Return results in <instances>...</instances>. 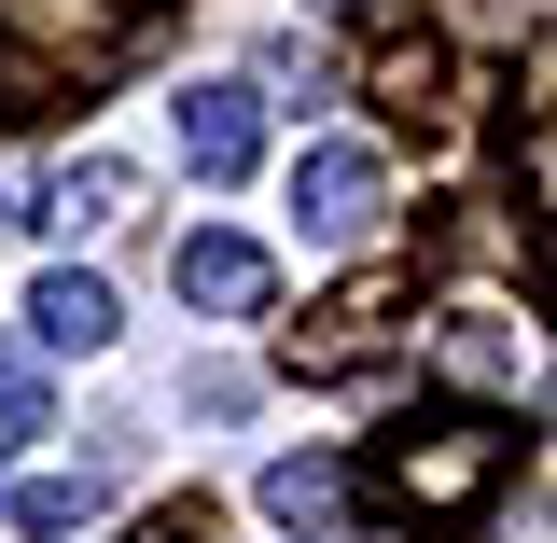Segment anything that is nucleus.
Segmentation results:
<instances>
[{"instance_id":"obj_6","label":"nucleus","mask_w":557,"mask_h":543,"mask_svg":"<svg viewBox=\"0 0 557 543\" xmlns=\"http://www.w3.org/2000/svg\"><path fill=\"white\" fill-rule=\"evenodd\" d=\"M168 279H182V307H209V321H251V307L278 293V266L251 251V237H182V266H168Z\"/></svg>"},{"instance_id":"obj_5","label":"nucleus","mask_w":557,"mask_h":543,"mask_svg":"<svg viewBox=\"0 0 557 543\" xmlns=\"http://www.w3.org/2000/svg\"><path fill=\"white\" fill-rule=\"evenodd\" d=\"M391 307H405V266H362V279L335 293V307H321V321H293V362H307V377H335V362H362Z\"/></svg>"},{"instance_id":"obj_11","label":"nucleus","mask_w":557,"mask_h":543,"mask_svg":"<svg viewBox=\"0 0 557 543\" xmlns=\"http://www.w3.org/2000/svg\"><path fill=\"white\" fill-rule=\"evenodd\" d=\"M126 196H139V182H126V153H70V168H57V223H112Z\"/></svg>"},{"instance_id":"obj_2","label":"nucleus","mask_w":557,"mask_h":543,"mask_svg":"<svg viewBox=\"0 0 557 543\" xmlns=\"http://www.w3.org/2000/svg\"><path fill=\"white\" fill-rule=\"evenodd\" d=\"M126 42H139V0H0V57L28 84V112L70 98V84H98Z\"/></svg>"},{"instance_id":"obj_12","label":"nucleus","mask_w":557,"mask_h":543,"mask_svg":"<svg viewBox=\"0 0 557 543\" xmlns=\"http://www.w3.org/2000/svg\"><path fill=\"white\" fill-rule=\"evenodd\" d=\"M84 516H98V474H28V488H14V530H28V543L84 530Z\"/></svg>"},{"instance_id":"obj_7","label":"nucleus","mask_w":557,"mask_h":543,"mask_svg":"<svg viewBox=\"0 0 557 543\" xmlns=\"http://www.w3.org/2000/svg\"><path fill=\"white\" fill-rule=\"evenodd\" d=\"M362 84H376V112H405V126H446V112H460V98H446V42H418V28H391Z\"/></svg>"},{"instance_id":"obj_10","label":"nucleus","mask_w":557,"mask_h":543,"mask_svg":"<svg viewBox=\"0 0 557 543\" xmlns=\"http://www.w3.org/2000/svg\"><path fill=\"white\" fill-rule=\"evenodd\" d=\"M432 348H446V377H474V391H502V377H516V335H502L487 307H446V321H432Z\"/></svg>"},{"instance_id":"obj_3","label":"nucleus","mask_w":557,"mask_h":543,"mask_svg":"<svg viewBox=\"0 0 557 543\" xmlns=\"http://www.w3.org/2000/svg\"><path fill=\"white\" fill-rule=\"evenodd\" d=\"M293 209H307V237H376V209H391V168H376V139H307V168H293Z\"/></svg>"},{"instance_id":"obj_13","label":"nucleus","mask_w":557,"mask_h":543,"mask_svg":"<svg viewBox=\"0 0 557 543\" xmlns=\"http://www.w3.org/2000/svg\"><path fill=\"white\" fill-rule=\"evenodd\" d=\"M28 432H42V377H28V362H0V474L28 460Z\"/></svg>"},{"instance_id":"obj_4","label":"nucleus","mask_w":557,"mask_h":543,"mask_svg":"<svg viewBox=\"0 0 557 543\" xmlns=\"http://www.w3.org/2000/svg\"><path fill=\"white\" fill-rule=\"evenodd\" d=\"M182 153H196V182H251L265 98H251V84H196V98H182Z\"/></svg>"},{"instance_id":"obj_8","label":"nucleus","mask_w":557,"mask_h":543,"mask_svg":"<svg viewBox=\"0 0 557 543\" xmlns=\"http://www.w3.org/2000/svg\"><path fill=\"white\" fill-rule=\"evenodd\" d=\"M28 335L42 348H112V293H98L84 266H57L42 293H28Z\"/></svg>"},{"instance_id":"obj_1","label":"nucleus","mask_w":557,"mask_h":543,"mask_svg":"<svg viewBox=\"0 0 557 543\" xmlns=\"http://www.w3.org/2000/svg\"><path fill=\"white\" fill-rule=\"evenodd\" d=\"M502 474H516V432L502 418H405L376 446V502L391 516H474Z\"/></svg>"},{"instance_id":"obj_9","label":"nucleus","mask_w":557,"mask_h":543,"mask_svg":"<svg viewBox=\"0 0 557 543\" xmlns=\"http://www.w3.org/2000/svg\"><path fill=\"white\" fill-rule=\"evenodd\" d=\"M265 516H278V530H335V516H348V474H335V460H278V474H265Z\"/></svg>"}]
</instances>
